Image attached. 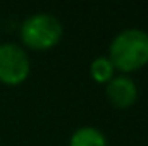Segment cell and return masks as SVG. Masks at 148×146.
Masks as SVG:
<instances>
[{"label":"cell","mask_w":148,"mask_h":146,"mask_svg":"<svg viewBox=\"0 0 148 146\" xmlns=\"http://www.w3.org/2000/svg\"><path fill=\"white\" fill-rule=\"evenodd\" d=\"M107 96L114 107L127 108L136 102L138 88L131 77H126V76L112 77L107 84Z\"/></svg>","instance_id":"obj_4"},{"label":"cell","mask_w":148,"mask_h":146,"mask_svg":"<svg viewBox=\"0 0 148 146\" xmlns=\"http://www.w3.org/2000/svg\"><path fill=\"white\" fill-rule=\"evenodd\" d=\"M69 146H107V139L95 127H81L71 136Z\"/></svg>","instance_id":"obj_5"},{"label":"cell","mask_w":148,"mask_h":146,"mask_svg":"<svg viewBox=\"0 0 148 146\" xmlns=\"http://www.w3.org/2000/svg\"><path fill=\"white\" fill-rule=\"evenodd\" d=\"M114 69H115L114 64L107 57H97L90 65V72L93 76V79L98 83H109L114 77Z\"/></svg>","instance_id":"obj_6"},{"label":"cell","mask_w":148,"mask_h":146,"mask_svg":"<svg viewBox=\"0 0 148 146\" xmlns=\"http://www.w3.org/2000/svg\"><path fill=\"white\" fill-rule=\"evenodd\" d=\"M60 36H62L60 21L47 12L33 14L21 24V40L24 41V45L35 50H45L57 45Z\"/></svg>","instance_id":"obj_2"},{"label":"cell","mask_w":148,"mask_h":146,"mask_svg":"<svg viewBox=\"0 0 148 146\" xmlns=\"http://www.w3.org/2000/svg\"><path fill=\"white\" fill-rule=\"evenodd\" d=\"M29 57L16 43L0 45V81L5 84H19L29 74Z\"/></svg>","instance_id":"obj_3"},{"label":"cell","mask_w":148,"mask_h":146,"mask_svg":"<svg viewBox=\"0 0 148 146\" xmlns=\"http://www.w3.org/2000/svg\"><path fill=\"white\" fill-rule=\"evenodd\" d=\"M110 62L124 72L143 67L148 62V33L138 28L121 31L110 43Z\"/></svg>","instance_id":"obj_1"}]
</instances>
